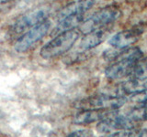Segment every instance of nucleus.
I'll use <instances>...</instances> for the list:
<instances>
[{"instance_id": "1", "label": "nucleus", "mask_w": 147, "mask_h": 137, "mask_svg": "<svg viewBox=\"0 0 147 137\" xmlns=\"http://www.w3.org/2000/svg\"><path fill=\"white\" fill-rule=\"evenodd\" d=\"M79 31L73 29L54 37V39L49 41L40 49V54L41 58L51 59L66 53L75 45L79 38Z\"/></svg>"}, {"instance_id": "10", "label": "nucleus", "mask_w": 147, "mask_h": 137, "mask_svg": "<svg viewBox=\"0 0 147 137\" xmlns=\"http://www.w3.org/2000/svg\"><path fill=\"white\" fill-rule=\"evenodd\" d=\"M83 18H84V15L70 16V17L63 18V19L59 21L58 25L55 27V29L53 31L52 34L53 35L56 34L57 36L61 33H63V32L76 29V27H79L81 25V23L83 22Z\"/></svg>"}, {"instance_id": "8", "label": "nucleus", "mask_w": 147, "mask_h": 137, "mask_svg": "<svg viewBox=\"0 0 147 137\" xmlns=\"http://www.w3.org/2000/svg\"><path fill=\"white\" fill-rule=\"evenodd\" d=\"M116 110H81L76 113L75 122L76 124H88L104 120L110 116Z\"/></svg>"}, {"instance_id": "3", "label": "nucleus", "mask_w": 147, "mask_h": 137, "mask_svg": "<svg viewBox=\"0 0 147 137\" xmlns=\"http://www.w3.org/2000/svg\"><path fill=\"white\" fill-rule=\"evenodd\" d=\"M124 96L115 94H99L82 100L76 104L80 110H118L125 104Z\"/></svg>"}, {"instance_id": "11", "label": "nucleus", "mask_w": 147, "mask_h": 137, "mask_svg": "<svg viewBox=\"0 0 147 137\" xmlns=\"http://www.w3.org/2000/svg\"><path fill=\"white\" fill-rule=\"evenodd\" d=\"M131 79L144 80L147 78V58H142L136 63L131 72Z\"/></svg>"}, {"instance_id": "15", "label": "nucleus", "mask_w": 147, "mask_h": 137, "mask_svg": "<svg viewBox=\"0 0 147 137\" xmlns=\"http://www.w3.org/2000/svg\"><path fill=\"white\" fill-rule=\"evenodd\" d=\"M141 107H144V109H146V110H147V100H145V102H144V103H142V104L141 105Z\"/></svg>"}, {"instance_id": "2", "label": "nucleus", "mask_w": 147, "mask_h": 137, "mask_svg": "<svg viewBox=\"0 0 147 137\" xmlns=\"http://www.w3.org/2000/svg\"><path fill=\"white\" fill-rule=\"evenodd\" d=\"M121 10L115 6H108L95 12L93 15L84 20L79 26V29L83 33L89 32L107 27L121 17Z\"/></svg>"}, {"instance_id": "4", "label": "nucleus", "mask_w": 147, "mask_h": 137, "mask_svg": "<svg viewBox=\"0 0 147 137\" xmlns=\"http://www.w3.org/2000/svg\"><path fill=\"white\" fill-rule=\"evenodd\" d=\"M50 27L51 22L48 20L33 27L16 41L15 46H14L15 50L18 53H23L27 51L28 49L31 48L35 43L38 42L39 40H40L48 33Z\"/></svg>"}, {"instance_id": "7", "label": "nucleus", "mask_w": 147, "mask_h": 137, "mask_svg": "<svg viewBox=\"0 0 147 137\" xmlns=\"http://www.w3.org/2000/svg\"><path fill=\"white\" fill-rule=\"evenodd\" d=\"M110 32H111L110 27H104L85 34L84 38L80 41L79 48L82 50H89L96 47L106 40V39L109 36Z\"/></svg>"}, {"instance_id": "6", "label": "nucleus", "mask_w": 147, "mask_h": 137, "mask_svg": "<svg viewBox=\"0 0 147 137\" xmlns=\"http://www.w3.org/2000/svg\"><path fill=\"white\" fill-rule=\"evenodd\" d=\"M142 32L144 29L140 27L118 32L109 39V44L116 49H125L140 39Z\"/></svg>"}, {"instance_id": "13", "label": "nucleus", "mask_w": 147, "mask_h": 137, "mask_svg": "<svg viewBox=\"0 0 147 137\" xmlns=\"http://www.w3.org/2000/svg\"><path fill=\"white\" fill-rule=\"evenodd\" d=\"M68 137H96L94 132L91 130L88 129H82V130H77L71 132L68 135Z\"/></svg>"}, {"instance_id": "9", "label": "nucleus", "mask_w": 147, "mask_h": 137, "mask_svg": "<svg viewBox=\"0 0 147 137\" xmlns=\"http://www.w3.org/2000/svg\"><path fill=\"white\" fill-rule=\"evenodd\" d=\"M94 1H76L66 5L60 10L56 16V18L60 21L70 16L84 15V13L94 6Z\"/></svg>"}, {"instance_id": "5", "label": "nucleus", "mask_w": 147, "mask_h": 137, "mask_svg": "<svg viewBox=\"0 0 147 137\" xmlns=\"http://www.w3.org/2000/svg\"><path fill=\"white\" fill-rule=\"evenodd\" d=\"M50 12L51 8L49 7H42L25 14L14 23L12 27L13 31L15 33H22L27 29H32L33 27L46 21Z\"/></svg>"}, {"instance_id": "12", "label": "nucleus", "mask_w": 147, "mask_h": 137, "mask_svg": "<svg viewBox=\"0 0 147 137\" xmlns=\"http://www.w3.org/2000/svg\"><path fill=\"white\" fill-rule=\"evenodd\" d=\"M127 117L133 122H142L147 120V110L144 107H136L134 109L131 110L127 114Z\"/></svg>"}, {"instance_id": "14", "label": "nucleus", "mask_w": 147, "mask_h": 137, "mask_svg": "<svg viewBox=\"0 0 147 137\" xmlns=\"http://www.w3.org/2000/svg\"><path fill=\"white\" fill-rule=\"evenodd\" d=\"M106 137H131V131H119L110 134Z\"/></svg>"}, {"instance_id": "16", "label": "nucleus", "mask_w": 147, "mask_h": 137, "mask_svg": "<svg viewBox=\"0 0 147 137\" xmlns=\"http://www.w3.org/2000/svg\"><path fill=\"white\" fill-rule=\"evenodd\" d=\"M145 81H146V85H147V78H146V79H145Z\"/></svg>"}]
</instances>
